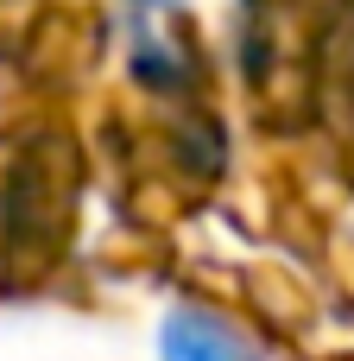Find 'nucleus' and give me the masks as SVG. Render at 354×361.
Masks as SVG:
<instances>
[{
  "label": "nucleus",
  "instance_id": "obj_1",
  "mask_svg": "<svg viewBox=\"0 0 354 361\" xmlns=\"http://www.w3.org/2000/svg\"><path fill=\"white\" fill-rule=\"evenodd\" d=\"M158 355L165 361H260L222 317H203V311H171L158 324Z\"/></svg>",
  "mask_w": 354,
  "mask_h": 361
}]
</instances>
